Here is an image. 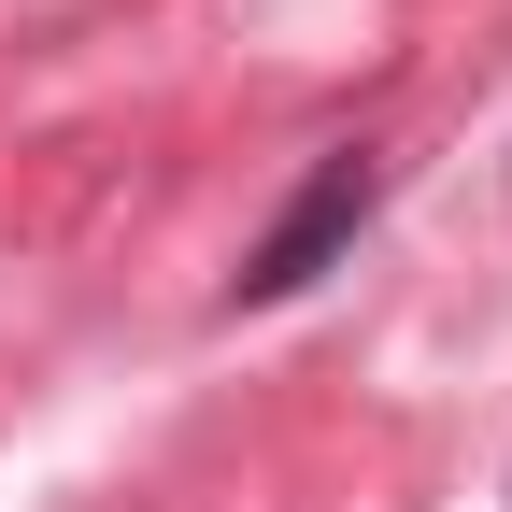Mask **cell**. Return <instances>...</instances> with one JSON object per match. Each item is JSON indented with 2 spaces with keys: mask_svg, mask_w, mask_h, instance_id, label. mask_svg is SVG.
<instances>
[{
  "mask_svg": "<svg viewBox=\"0 0 512 512\" xmlns=\"http://www.w3.org/2000/svg\"><path fill=\"white\" fill-rule=\"evenodd\" d=\"M370 214H384V143H328V157L299 171V200H285L271 228L242 242V271H228V313L313 299V285H328L342 256H356V228H370Z\"/></svg>",
  "mask_w": 512,
  "mask_h": 512,
  "instance_id": "cell-1",
  "label": "cell"
}]
</instances>
